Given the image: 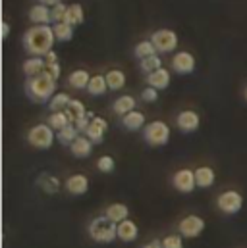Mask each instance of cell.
I'll use <instances>...</instances> for the list:
<instances>
[{
	"label": "cell",
	"mask_w": 247,
	"mask_h": 248,
	"mask_svg": "<svg viewBox=\"0 0 247 248\" xmlns=\"http://www.w3.org/2000/svg\"><path fill=\"white\" fill-rule=\"evenodd\" d=\"M29 19L35 25H49L53 21V10L45 4H35L29 10Z\"/></svg>",
	"instance_id": "13"
},
{
	"label": "cell",
	"mask_w": 247,
	"mask_h": 248,
	"mask_svg": "<svg viewBox=\"0 0 247 248\" xmlns=\"http://www.w3.org/2000/svg\"><path fill=\"white\" fill-rule=\"evenodd\" d=\"M70 124H71V120H70V116L66 114V110H62V112H53L51 118H49V125H51L53 129H56V131H62L64 127H68Z\"/></svg>",
	"instance_id": "29"
},
{
	"label": "cell",
	"mask_w": 247,
	"mask_h": 248,
	"mask_svg": "<svg viewBox=\"0 0 247 248\" xmlns=\"http://www.w3.org/2000/svg\"><path fill=\"white\" fill-rule=\"evenodd\" d=\"M89 81H91V75H89V71H85V69H75V71H71L70 77H68V83H70V87H73V89H87V87H89Z\"/></svg>",
	"instance_id": "23"
},
{
	"label": "cell",
	"mask_w": 247,
	"mask_h": 248,
	"mask_svg": "<svg viewBox=\"0 0 247 248\" xmlns=\"http://www.w3.org/2000/svg\"><path fill=\"white\" fill-rule=\"evenodd\" d=\"M155 54H157V48H155L153 41H141V43L135 46V56L141 58V60H145V58H149V56H155Z\"/></svg>",
	"instance_id": "32"
},
{
	"label": "cell",
	"mask_w": 247,
	"mask_h": 248,
	"mask_svg": "<svg viewBox=\"0 0 247 248\" xmlns=\"http://www.w3.org/2000/svg\"><path fill=\"white\" fill-rule=\"evenodd\" d=\"M164 248H184V237L182 235H168L162 239Z\"/></svg>",
	"instance_id": "37"
},
{
	"label": "cell",
	"mask_w": 247,
	"mask_h": 248,
	"mask_svg": "<svg viewBox=\"0 0 247 248\" xmlns=\"http://www.w3.org/2000/svg\"><path fill=\"white\" fill-rule=\"evenodd\" d=\"M45 69H47V60L43 56H33V58H27L23 62V73L27 77L41 75V73H45Z\"/></svg>",
	"instance_id": "17"
},
{
	"label": "cell",
	"mask_w": 247,
	"mask_h": 248,
	"mask_svg": "<svg viewBox=\"0 0 247 248\" xmlns=\"http://www.w3.org/2000/svg\"><path fill=\"white\" fill-rule=\"evenodd\" d=\"M106 129H108V122H106V120H103V118H93V122L87 127L85 135H87L93 142H103Z\"/></svg>",
	"instance_id": "14"
},
{
	"label": "cell",
	"mask_w": 247,
	"mask_h": 248,
	"mask_svg": "<svg viewBox=\"0 0 247 248\" xmlns=\"http://www.w3.org/2000/svg\"><path fill=\"white\" fill-rule=\"evenodd\" d=\"M54 139H56L54 129L47 124L35 125V127H31V131L27 133L29 144H31L33 148H37V150H47V148H51L53 142H54Z\"/></svg>",
	"instance_id": "4"
},
{
	"label": "cell",
	"mask_w": 247,
	"mask_h": 248,
	"mask_svg": "<svg viewBox=\"0 0 247 248\" xmlns=\"http://www.w3.org/2000/svg\"><path fill=\"white\" fill-rule=\"evenodd\" d=\"M108 89V83H106V75H93L91 81H89V87H87V93L91 96H101L105 94Z\"/></svg>",
	"instance_id": "22"
},
{
	"label": "cell",
	"mask_w": 247,
	"mask_h": 248,
	"mask_svg": "<svg viewBox=\"0 0 247 248\" xmlns=\"http://www.w3.org/2000/svg\"><path fill=\"white\" fill-rule=\"evenodd\" d=\"M62 0H39V4H45V6H49V8H53V6H56V4H60Z\"/></svg>",
	"instance_id": "44"
},
{
	"label": "cell",
	"mask_w": 247,
	"mask_h": 248,
	"mask_svg": "<svg viewBox=\"0 0 247 248\" xmlns=\"http://www.w3.org/2000/svg\"><path fill=\"white\" fill-rule=\"evenodd\" d=\"M195 179H197V186H201V188H209V186L214 185V181H216V173H214L212 168H209V166H201V168L195 170Z\"/></svg>",
	"instance_id": "18"
},
{
	"label": "cell",
	"mask_w": 247,
	"mask_h": 248,
	"mask_svg": "<svg viewBox=\"0 0 247 248\" xmlns=\"http://www.w3.org/2000/svg\"><path fill=\"white\" fill-rule=\"evenodd\" d=\"M178 231L185 239H195L205 231V219L199 217V216H193V214L185 216L184 219L180 221V225H178Z\"/></svg>",
	"instance_id": "8"
},
{
	"label": "cell",
	"mask_w": 247,
	"mask_h": 248,
	"mask_svg": "<svg viewBox=\"0 0 247 248\" xmlns=\"http://www.w3.org/2000/svg\"><path fill=\"white\" fill-rule=\"evenodd\" d=\"M216 206H218V210L222 214L234 216V214H238L244 208V196L238 190H224V192L218 194Z\"/></svg>",
	"instance_id": "6"
},
{
	"label": "cell",
	"mask_w": 247,
	"mask_h": 248,
	"mask_svg": "<svg viewBox=\"0 0 247 248\" xmlns=\"http://www.w3.org/2000/svg\"><path fill=\"white\" fill-rule=\"evenodd\" d=\"M70 94H66V93H56L53 98H51V102H49V108L53 110V112H62V110H66L68 108V104H70Z\"/></svg>",
	"instance_id": "31"
},
{
	"label": "cell",
	"mask_w": 247,
	"mask_h": 248,
	"mask_svg": "<svg viewBox=\"0 0 247 248\" xmlns=\"http://www.w3.org/2000/svg\"><path fill=\"white\" fill-rule=\"evenodd\" d=\"M83 19H85V14H83V8H81V4H70L68 6V16H66V21L70 23V25H73V27H77V25H81L83 23Z\"/></svg>",
	"instance_id": "26"
},
{
	"label": "cell",
	"mask_w": 247,
	"mask_h": 248,
	"mask_svg": "<svg viewBox=\"0 0 247 248\" xmlns=\"http://www.w3.org/2000/svg\"><path fill=\"white\" fill-rule=\"evenodd\" d=\"M143 139L151 146H164L170 140V127L164 122H151L143 129Z\"/></svg>",
	"instance_id": "5"
},
{
	"label": "cell",
	"mask_w": 247,
	"mask_h": 248,
	"mask_svg": "<svg viewBox=\"0 0 247 248\" xmlns=\"http://www.w3.org/2000/svg\"><path fill=\"white\" fill-rule=\"evenodd\" d=\"M66 190L73 196H81L89 190V179L83 175V173H75V175H70L66 179Z\"/></svg>",
	"instance_id": "12"
},
{
	"label": "cell",
	"mask_w": 247,
	"mask_h": 248,
	"mask_svg": "<svg viewBox=\"0 0 247 248\" xmlns=\"http://www.w3.org/2000/svg\"><path fill=\"white\" fill-rule=\"evenodd\" d=\"M10 35V23L8 21H2V39H6Z\"/></svg>",
	"instance_id": "43"
},
{
	"label": "cell",
	"mask_w": 247,
	"mask_h": 248,
	"mask_svg": "<svg viewBox=\"0 0 247 248\" xmlns=\"http://www.w3.org/2000/svg\"><path fill=\"white\" fill-rule=\"evenodd\" d=\"M141 98H143L145 102H155V100L159 98V91H157V89H153V87H149V89H143V93H141Z\"/></svg>",
	"instance_id": "39"
},
{
	"label": "cell",
	"mask_w": 247,
	"mask_h": 248,
	"mask_svg": "<svg viewBox=\"0 0 247 248\" xmlns=\"http://www.w3.org/2000/svg\"><path fill=\"white\" fill-rule=\"evenodd\" d=\"M139 235V229L135 225V221L131 219H125L122 223H118V239L124 241V243H133Z\"/></svg>",
	"instance_id": "20"
},
{
	"label": "cell",
	"mask_w": 247,
	"mask_h": 248,
	"mask_svg": "<svg viewBox=\"0 0 247 248\" xmlns=\"http://www.w3.org/2000/svg\"><path fill=\"white\" fill-rule=\"evenodd\" d=\"M53 29H54V37H56V41H70L71 37H73V25H70L68 21H62V23H54L53 25Z\"/></svg>",
	"instance_id": "30"
},
{
	"label": "cell",
	"mask_w": 247,
	"mask_h": 248,
	"mask_svg": "<svg viewBox=\"0 0 247 248\" xmlns=\"http://www.w3.org/2000/svg\"><path fill=\"white\" fill-rule=\"evenodd\" d=\"M39 185L43 186V190L47 192V194H54V192H58V188H60V181L54 177V175H43L41 179H39Z\"/></svg>",
	"instance_id": "33"
},
{
	"label": "cell",
	"mask_w": 247,
	"mask_h": 248,
	"mask_svg": "<svg viewBox=\"0 0 247 248\" xmlns=\"http://www.w3.org/2000/svg\"><path fill=\"white\" fill-rule=\"evenodd\" d=\"M147 83H149V87H153L157 91H162V89H166L170 85V71L166 67H160L155 73L147 75Z\"/></svg>",
	"instance_id": "16"
},
{
	"label": "cell",
	"mask_w": 247,
	"mask_h": 248,
	"mask_svg": "<svg viewBox=\"0 0 247 248\" xmlns=\"http://www.w3.org/2000/svg\"><path fill=\"white\" fill-rule=\"evenodd\" d=\"M89 235L95 243L108 245L118 239V223L110 221L106 216H99L89 223Z\"/></svg>",
	"instance_id": "3"
},
{
	"label": "cell",
	"mask_w": 247,
	"mask_h": 248,
	"mask_svg": "<svg viewBox=\"0 0 247 248\" xmlns=\"http://www.w3.org/2000/svg\"><path fill=\"white\" fill-rule=\"evenodd\" d=\"M172 69L176 73H182V75L193 73V69H195V58H193V54L191 52H185V50L174 54V58H172Z\"/></svg>",
	"instance_id": "11"
},
{
	"label": "cell",
	"mask_w": 247,
	"mask_h": 248,
	"mask_svg": "<svg viewBox=\"0 0 247 248\" xmlns=\"http://www.w3.org/2000/svg\"><path fill=\"white\" fill-rule=\"evenodd\" d=\"M244 94H246V100H247V87H246V93H244Z\"/></svg>",
	"instance_id": "45"
},
{
	"label": "cell",
	"mask_w": 247,
	"mask_h": 248,
	"mask_svg": "<svg viewBox=\"0 0 247 248\" xmlns=\"http://www.w3.org/2000/svg\"><path fill=\"white\" fill-rule=\"evenodd\" d=\"M25 93L33 102H51V98L56 94V79L49 71L29 77L25 83Z\"/></svg>",
	"instance_id": "2"
},
{
	"label": "cell",
	"mask_w": 247,
	"mask_h": 248,
	"mask_svg": "<svg viewBox=\"0 0 247 248\" xmlns=\"http://www.w3.org/2000/svg\"><path fill=\"white\" fill-rule=\"evenodd\" d=\"M141 71L143 73H147V75H151V73H155L157 69H160L162 67V60L155 54V56H149V58H145V60H141Z\"/></svg>",
	"instance_id": "34"
},
{
	"label": "cell",
	"mask_w": 247,
	"mask_h": 248,
	"mask_svg": "<svg viewBox=\"0 0 247 248\" xmlns=\"http://www.w3.org/2000/svg\"><path fill=\"white\" fill-rule=\"evenodd\" d=\"M172 185L176 190L180 192H191L195 186H197V179H195V171L189 170V168H184V170H178L172 177Z\"/></svg>",
	"instance_id": "9"
},
{
	"label": "cell",
	"mask_w": 247,
	"mask_h": 248,
	"mask_svg": "<svg viewBox=\"0 0 247 248\" xmlns=\"http://www.w3.org/2000/svg\"><path fill=\"white\" fill-rule=\"evenodd\" d=\"M53 10V21L54 23H62V21H66V16H68V6L66 4H56V6H53L51 8Z\"/></svg>",
	"instance_id": "36"
},
{
	"label": "cell",
	"mask_w": 247,
	"mask_h": 248,
	"mask_svg": "<svg viewBox=\"0 0 247 248\" xmlns=\"http://www.w3.org/2000/svg\"><path fill=\"white\" fill-rule=\"evenodd\" d=\"M56 43L54 29L51 25H35L25 31L23 35V46L31 56H47Z\"/></svg>",
	"instance_id": "1"
},
{
	"label": "cell",
	"mask_w": 247,
	"mask_h": 248,
	"mask_svg": "<svg viewBox=\"0 0 247 248\" xmlns=\"http://www.w3.org/2000/svg\"><path fill=\"white\" fill-rule=\"evenodd\" d=\"M45 60H47V65H51V63H58V56H56L54 50H51V52L45 56Z\"/></svg>",
	"instance_id": "41"
},
{
	"label": "cell",
	"mask_w": 247,
	"mask_h": 248,
	"mask_svg": "<svg viewBox=\"0 0 247 248\" xmlns=\"http://www.w3.org/2000/svg\"><path fill=\"white\" fill-rule=\"evenodd\" d=\"M97 168H99V171H103V173H110V171H114V168H116V162H114V158L112 156H101L99 160H97Z\"/></svg>",
	"instance_id": "35"
},
{
	"label": "cell",
	"mask_w": 247,
	"mask_h": 248,
	"mask_svg": "<svg viewBox=\"0 0 247 248\" xmlns=\"http://www.w3.org/2000/svg\"><path fill=\"white\" fill-rule=\"evenodd\" d=\"M93 140L89 139V137H77L71 144H70V150H71V154L75 156V158H87L89 154H91V150H93Z\"/></svg>",
	"instance_id": "15"
},
{
	"label": "cell",
	"mask_w": 247,
	"mask_h": 248,
	"mask_svg": "<svg viewBox=\"0 0 247 248\" xmlns=\"http://www.w3.org/2000/svg\"><path fill=\"white\" fill-rule=\"evenodd\" d=\"M47 71H49L54 79L60 77V65H58V63H51V65H47Z\"/></svg>",
	"instance_id": "40"
},
{
	"label": "cell",
	"mask_w": 247,
	"mask_h": 248,
	"mask_svg": "<svg viewBox=\"0 0 247 248\" xmlns=\"http://www.w3.org/2000/svg\"><path fill=\"white\" fill-rule=\"evenodd\" d=\"M77 137H79V129L75 124H70L68 127H64L62 131L56 133V139H58L60 144H71Z\"/></svg>",
	"instance_id": "28"
},
{
	"label": "cell",
	"mask_w": 247,
	"mask_h": 248,
	"mask_svg": "<svg viewBox=\"0 0 247 248\" xmlns=\"http://www.w3.org/2000/svg\"><path fill=\"white\" fill-rule=\"evenodd\" d=\"M151 41H153L157 52H160V54L174 52L176 46H178V35L172 29H159V31H155Z\"/></svg>",
	"instance_id": "7"
},
{
	"label": "cell",
	"mask_w": 247,
	"mask_h": 248,
	"mask_svg": "<svg viewBox=\"0 0 247 248\" xmlns=\"http://www.w3.org/2000/svg\"><path fill=\"white\" fill-rule=\"evenodd\" d=\"M66 114L70 116L71 124H75L77 120H81V118L87 114V110H85V104H83L81 100L71 98V100H70V104H68V108H66Z\"/></svg>",
	"instance_id": "25"
},
{
	"label": "cell",
	"mask_w": 247,
	"mask_h": 248,
	"mask_svg": "<svg viewBox=\"0 0 247 248\" xmlns=\"http://www.w3.org/2000/svg\"><path fill=\"white\" fill-rule=\"evenodd\" d=\"M141 248H164V247H162V241H151V243L143 245Z\"/></svg>",
	"instance_id": "42"
},
{
	"label": "cell",
	"mask_w": 247,
	"mask_h": 248,
	"mask_svg": "<svg viewBox=\"0 0 247 248\" xmlns=\"http://www.w3.org/2000/svg\"><path fill=\"white\" fill-rule=\"evenodd\" d=\"M199 124H201V120H199V114H197L195 110H182V112L178 114V118H176L178 129L184 131V133H193V131H197V129H199Z\"/></svg>",
	"instance_id": "10"
},
{
	"label": "cell",
	"mask_w": 247,
	"mask_h": 248,
	"mask_svg": "<svg viewBox=\"0 0 247 248\" xmlns=\"http://www.w3.org/2000/svg\"><path fill=\"white\" fill-rule=\"evenodd\" d=\"M135 104H137V100H135L131 94H122V96H118V98L114 100L112 110H114V114H118V116L124 118L125 114H129V112L135 110Z\"/></svg>",
	"instance_id": "19"
},
{
	"label": "cell",
	"mask_w": 247,
	"mask_h": 248,
	"mask_svg": "<svg viewBox=\"0 0 247 248\" xmlns=\"http://www.w3.org/2000/svg\"><path fill=\"white\" fill-rule=\"evenodd\" d=\"M106 75V83H108V89L110 91H120L125 85V73L120 71V69H110Z\"/></svg>",
	"instance_id": "27"
},
{
	"label": "cell",
	"mask_w": 247,
	"mask_h": 248,
	"mask_svg": "<svg viewBox=\"0 0 247 248\" xmlns=\"http://www.w3.org/2000/svg\"><path fill=\"white\" fill-rule=\"evenodd\" d=\"M93 118H95V116H93L91 112H87V114H85V116H83L81 120H77V122H75V125H77V129H79V133H85V131H87V127L91 125V122H93Z\"/></svg>",
	"instance_id": "38"
},
{
	"label": "cell",
	"mask_w": 247,
	"mask_h": 248,
	"mask_svg": "<svg viewBox=\"0 0 247 248\" xmlns=\"http://www.w3.org/2000/svg\"><path fill=\"white\" fill-rule=\"evenodd\" d=\"M122 124L127 131H139V129L145 125V116H143L139 110H133V112H129V114L124 116Z\"/></svg>",
	"instance_id": "24"
},
{
	"label": "cell",
	"mask_w": 247,
	"mask_h": 248,
	"mask_svg": "<svg viewBox=\"0 0 247 248\" xmlns=\"http://www.w3.org/2000/svg\"><path fill=\"white\" fill-rule=\"evenodd\" d=\"M105 216H106L110 221H114V223H122V221H125V219H127L129 210H127V206H125V204L114 202V204H110V206L106 208Z\"/></svg>",
	"instance_id": "21"
}]
</instances>
